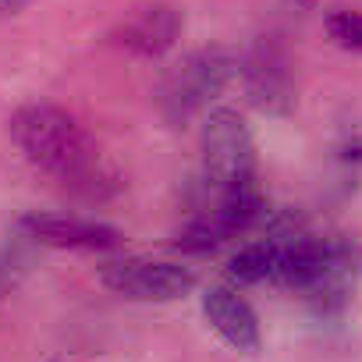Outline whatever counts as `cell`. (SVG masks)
Segmentation results:
<instances>
[{"mask_svg":"<svg viewBox=\"0 0 362 362\" xmlns=\"http://www.w3.org/2000/svg\"><path fill=\"white\" fill-rule=\"evenodd\" d=\"M100 281L103 288L132 302H174V298H185L199 284L196 270L170 259H149V256L107 259L100 267Z\"/></svg>","mask_w":362,"mask_h":362,"instance_id":"8992f818","label":"cell"},{"mask_svg":"<svg viewBox=\"0 0 362 362\" xmlns=\"http://www.w3.org/2000/svg\"><path fill=\"white\" fill-rule=\"evenodd\" d=\"M203 316L206 323L217 330V337L224 344H231L235 351L256 355L263 344V330H259V316L252 309V302L245 295H238L228 284H214L203 291Z\"/></svg>","mask_w":362,"mask_h":362,"instance_id":"9c48e42d","label":"cell"},{"mask_svg":"<svg viewBox=\"0 0 362 362\" xmlns=\"http://www.w3.org/2000/svg\"><path fill=\"white\" fill-rule=\"evenodd\" d=\"M25 4H29V0H0V22L15 18L18 11H25Z\"/></svg>","mask_w":362,"mask_h":362,"instance_id":"4fadbf2b","label":"cell"},{"mask_svg":"<svg viewBox=\"0 0 362 362\" xmlns=\"http://www.w3.org/2000/svg\"><path fill=\"white\" fill-rule=\"evenodd\" d=\"M267 196L259 189V181L231 192H217L196 217H189L174 231V249L185 256H210L224 249L228 242L256 231L267 217Z\"/></svg>","mask_w":362,"mask_h":362,"instance_id":"3957f363","label":"cell"},{"mask_svg":"<svg viewBox=\"0 0 362 362\" xmlns=\"http://www.w3.org/2000/svg\"><path fill=\"white\" fill-rule=\"evenodd\" d=\"M11 139L25 153L29 163H36L43 174L57 177L61 185L100 196L107 185H114V174L107 170L96 139L57 103H25L11 114Z\"/></svg>","mask_w":362,"mask_h":362,"instance_id":"6da1fadb","label":"cell"},{"mask_svg":"<svg viewBox=\"0 0 362 362\" xmlns=\"http://www.w3.org/2000/svg\"><path fill=\"white\" fill-rule=\"evenodd\" d=\"M281 270H284V242L270 235L242 245L228 259V277L235 284H281Z\"/></svg>","mask_w":362,"mask_h":362,"instance_id":"30bf717a","label":"cell"},{"mask_svg":"<svg viewBox=\"0 0 362 362\" xmlns=\"http://www.w3.org/2000/svg\"><path fill=\"white\" fill-rule=\"evenodd\" d=\"M238 54L231 47L210 43L181 61H174L156 89V107L170 128H185L199 110H206L235 78H238Z\"/></svg>","mask_w":362,"mask_h":362,"instance_id":"7a4b0ae2","label":"cell"},{"mask_svg":"<svg viewBox=\"0 0 362 362\" xmlns=\"http://www.w3.org/2000/svg\"><path fill=\"white\" fill-rule=\"evenodd\" d=\"M284 8H288V11H295V15H305V11H313V8H316V0H284Z\"/></svg>","mask_w":362,"mask_h":362,"instance_id":"5bb4252c","label":"cell"},{"mask_svg":"<svg viewBox=\"0 0 362 362\" xmlns=\"http://www.w3.org/2000/svg\"><path fill=\"white\" fill-rule=\"evenodd\" d=\"M25 270V256L18 249H0V291H8Z\"/></svg>","mask_w":362,"mask_h":362,"instance_id":"7c38bea8","label":"cell"},{"mask_svg":"<svg viewBox=\"0 0 362 362\" xmlns=\"http://www.w3.org/2000/svg\"><path fill=\"white\" fill-rule=\"evenodd\" d=\"M181 33H185V18L174 4H142L114 29V43L132 57L153 61L174 50Z\"/></svg>","mask_w":362,"mask_h":362,"instance_id":"ba28073f","label":"cell"},{"mask_svg":"<svg viewBox=\"0 0 362 362\" xmlns=\"http://www.w3.org/2000/svg\"><path fill=\"white\" fill-rule=\"evenodd\" d=\"M203 174L214 196L256 181V139L231 107H214L203 121Z\"/></svg>","mask_w":362,"mask_h":362,"instance_id":"277c9868","label":"cell"},{"mask_svg":"<svg viewBox=\"0 0 362 362\" xmlns=\"http://www.w3.org/2000/svg\"><path fill=\"white\" fill-rule=\"evenodd\" d=\"M327 36L351 54H362V15L358 11H334L327 18Z\"/></svg>","mask_w":362,"mask_h":362,"instance_id":"8fae6325","label":"cell"},{"mask_svg":"<svg viewBox=\"0 0 362 362\" xmlns=\"http://www.w3.org/2000/svg\"><path fill=\"white\" fill-rule=\"evenodd\" d=\"M18 231L47 249L64 252H117L124 245V235L114 224L93 221V217H71V214H25L18 217Z\"/></svg>","mask_w":362,"mask_h":362,"instance_id":"52a82bcc","label":"cell"},{"mask_svg":"<svg viewBox=\"0 0 362 362\" xmlns=\"http://www.w3.org/2000/svg\"><path fill=\"white\" fill-rule=\"evenodd\" d=\"M238 78L249 107H256L267 117H288L298 103V82L288 43L274 33L252 40V47L238 61Z\"/></svg>","mask_w":362,"mask_h":362,"instance_id":"5b68a950","label":"cell"}]
</instances>
